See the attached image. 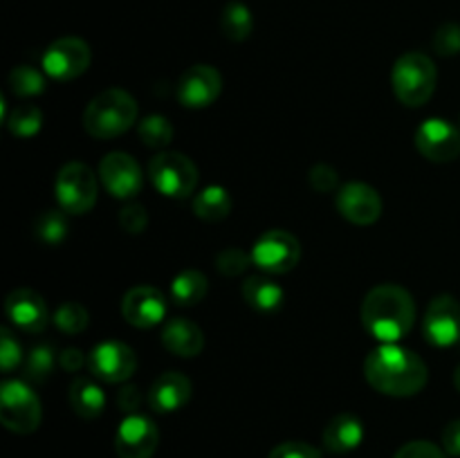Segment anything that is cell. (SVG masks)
<instances>
[{"label": "cell", "mask_w": 460, "mask_h": 458, "mask_svg": "<svg viewBox=\"0 0 460 458\" xmlns=\"http://www.w3.org/2000/svg\"><path fill=\"white\" fill-rule=\"evenodd\" d=\"M153 187L169 198H189L198 184V166L184 153L162 151L148 162Z\"/></svg>", "instance_id": "obj_5"}, {"label": "cell", "mask_w": 460, "mask_h": 458, "mask_svg": "<svg viewBox=\"0 0 460 458\" xmlns=\"http://www.w3.org/2000/svg\"><path fill=\"white\" fill-rule=\"evenodd\" d=\"M416 148L431 162H452L460 155V130L447 119H427L416 130Z\"/></svg>", "instance_id": "obj_13"}, {"label": "cell", "mask_w": 460, "mask_h": 458, "mask_svg": "<svg viewBox=\"0 0 460 458\" xmlns=\"http://www.w3.org/2000/svg\"><path fill=\"white\" fill-rule=\"evenodd\" d=\"M337 211L353 225H373L382 216V198L364 182H349L337 191Z\"/></svg>", "instance_id": "obj_16"}, {"label": "cell", "mask_w": 460, "mask_h": 458, "mask_svg": "<svg viewBox=\"0 0 460 458\" xmlns=\"http://www.w3.org/2000/svg\"><path fill=\"white\" fill-rule=\"evenodd\" d=\"M139 142L148 148H164L173 139V124L164 115H148L137 126Z\"/></svg>", "instance_id": "obj_27"}, {"label": "cell", "mask_w": 460, "mask_h": 458, "mask_svg": "<svg viewBox=\"0 0 460 458\" xmlns=\"http://www.w3.org/2000/svg\"><path fill=\"white\" fill-rule=\"evenodd\" d=\"M160 443L155 422L139 413H130L121 420L115 436V449L119 458H151Z\"/></svg>", "instance_id": "obj_11"}, {"label": "cell", "mask_w": 460, "mask_h": 458, "mask_svg": "<svg viewBox=\"0 0 460 458\" xmlns=\"http://www.w3.org/2000/svg\"><path fill=\"white\" fill-rule=\"evenodd\" d=\"M243 299L261 313H274L283 304V287L268 277H250L243 283Z\"/></svg>", "instance_id": "obj_23"}, {"label": "cell", "mask_w": 460, "mask_h": 458, "mask_svg": "<svg viewBox=\"0 0 460 458\" xmlns=\"http://www.w3.org/2000/svg\"><path fill=\"white\" fill-rule=\"evenodd\" d=\"M425 337L429 344L452 346L460 339V304L452 295L436 296L425 314Z\"/></svg>", "instance_id": "obj_14"}, {"label": "cell", "mask_w": 460, "mask_h": 458, "mask_svg": "<svg viewBox=\"0 0 460 458\" xmlns=\"http://www.w3.org/2000/svg\"><path fill=\"white\" fill-rule=\"evenodd\" d=\"M162 344L178 357H196L205 348V335L200 326L184 317L169 319L162 328Z\"/></svg>", "instance_id": "obj_20"}, {"label": "cell", "mask_w": 460, "mask_h": 458, "mask_svg": "<svg viewBox=\"0 0 460 458\" xmlns=\"http://www.w3.org/2000/svg\"><path fill=\"white\" fill-rule=\"evenodd\" d=\"M436 66L427 54L407 52L395 61L391 72V84L394 92L404 106H422L431 99L436 90Z\"/></svg>", "instance_id": "obj_4"}, {"label": "cell", "mask_w": 460, "mask_h": 458, "mask_svg": "<svg viewBox=\"0 0 460 458\" xmlns=\"http://www.w3.org/2000/svg\"><path fill=\"white\" fill-rule=\"evenodd\" d=\"M121 314L135 328H153L164 319L166 299L151 286L130 287L121 301Z\"/></svg>", "instance_id": "obj_18"}, {"label": "cell", "mask_w": 460, "mask_h": 458, "mask_svg": "<svg viewBox=\"0 0 460 458\" xmlns=\"http://www.w3.org/2000/svg\"><path fill=\"white\" fill-rule=\"evenodd\" d=\"M364 375L380 393L409 398L425 389L429 373L418 353L398 344H382L367 357Z\"/></svg>", "instance_id": "obj_1"}, {"label": "cell", "mask_w": 460, "mask_h": 458, "mask_svg": "<svg viewBox=\"0 0 460 458\" xmlns=\"http://www.w3.org/2000/svg\"><path fill=\"white\" fill-rule=\"evenodd\" d=\"M191 398V382L178 371H166L153 382L148 391V404L157 413H173Z\"/></svg>", "instance_id": "obj_19"}, {"label": "cell", "mask_w": 460, "mask_h": 458, "mask_svg": "<svg viewBox=\"0 0 460 458\" xmlns=\"http://www.w3.org/2000/svg\"><path fill=\"white\" fill-rule=\"evenodd\" d=\"M252 263V254L238 250V247H227V250L220 251L216 256V268L223 277H238L247 269V265Z\"/></svg>", "instance_id": "obj_33"}, {"label": "cell", "mask_w": 460, "mask_h": 458, "mask_svg": "<svg viewBox=\"0 0 460 458\" xmlns=\"http://www.w3.org/2000/svg\"><path fill=\"white\" fill-rule=\"evenodd\" d=\"M137 119V101L121 88L99 92L84 110V128L97 139H111L126 133Z\"/></svg>", "instance_id": "obj_3"}, {"label": "cell", "mask_w": 460, "mask_h": 458, "mask_svg": "<svg viewBox=\"0 0 460 458\" xmlns=\"http://www.w3.org/2000/svg\"><path fill=\"white\" fill-rule=\"evenodd\" d=\"M323 447L331 454H349L364 440V425L353 413H340L323 429Z\"/></svg>", "instance_id": "obj_21"}, {"label": "cell", "mask_w": 460, "mask_h": 458, "mask_svg": "<svg viewBox=\"0 0 460 458\" xmlns=\"http://www.w3.org/2000/svg\"><path fill=\"white\" fill-rule=\"evenodd\" d=\"M220 30L234 43H241L254 30V16H252L250 7L238 0H232V3L225 4L223 13H220Z\"/></svg>", "instance_id": "obj_25"}, {"label": "cell", "mask_w": 460, "mask_h": 458, "mask_svg": "<svg viewBox=\"0 0 460 458\" xmlns=\"http://www.w3.org/2000/svg\"><path fill=\"white\" fill-rule=\"evenodd\" d=\"M443 447L449 456H460V420H452L443 429Z\"/></svg>", "instance_id": "obj_40"}, {"label": "cell", "mask_w": 460, "mask_h": 458, "mask_svg": "<svg viewBox=\"0 0 460 458\" xmlns=\"http://www.w3.org/2000/svg\"><path fill=\"white\" fill-rule=\"evenodd\" d=\"M88 368L97 380L108 384L126 382L137 368V355L121 341H103L90 350Z\"/></svg>", "instance_id": "obj_10"}, {"label": "cell", "mask_w": 460, "mask_h": 458, "mask_svg": "<svg viewBox=\"0 0 460 458\" xmlns=\"http://www.w3.org/2000/svg\"><path fill=\"white\" fill-rule=\"evenodd\" d=\"M252 263L268 274H286L296 268L301 259V245L290 232L270 229L252 247Z\"/></svg>", "instance_id": "obj_8"}, {"label": "cell", "mask_w": 460, "mask_h": 458, "mask_svg": "<svg viewBox=\"0 0 460 458\" xmlns=\"http://www.w3.org/2000/svg\"><path fill=\"white\" fill-rule=\"evenodd\" d=\"M139 402H142V395H139L137 386H124V389L119 391V395H117V404H119V409H124V411H135V409L139 407Z\"/></svg>", "instance_id": "obj_41"}, {"label": "cell", "mask_w": 460, "mask_h": 458, "mask_svg": "<svg viewBox=\"0 0 460 458\" xmlns=\"http://www.w3.org/2000/svg\"><path fill=\"white\" fill-rule=\"evenodd\" d=\"M85 364L84 353L79 348H67L61 355V368L67 373H76Z\"/></svg>", "instance_id": "obj_42"}, {"label": "cell", "mask_w": 460, "mask_h": 458, "mask_svg": "<svg viewBox=\"0 0 460 458\" xmlns=\"http://www.w3.org/2000/svg\"><path fill=\"white\" fill-rule=\"evenodd\" d=\"M9 85H12L13 94L34 97V94H40L45 90V79L36 67L18 66L13 67L12 75H9Z\"/></svg>", "instance_id": "obj_30"}, {"label": "cell", "mask_w": 460, "mask_h": 458, "mask_svg": "<svg viewBox=\"0 0 460 458\" xmlns=\"http://www.w3.org/2000/svg\"><path fill=\"white\" fill-rule=\"evenodd\" d=\"M395 458H445V452L436 447L434 443H427V440H413V443L400 447Z\"/></svg>", "instance_id": "obj_38"}, {"label": "cell", "mask_w": 460, "mask_h": 458, "mask_svg": "<svg viewBox=\"0 0 460 458\" xmlns=\"http://www.w3.org/2000/svg\"><path fill=\"white\" fill-rule=\"evenodd\" d=\"M207 277L198 269H184L171 283V296L178 305H196L207 295Z\"/></svg>", "instance_id": "obj_26"}, {"label": "cell", "mask_w": 460, "mask_h": 458, "mask_svg": "<svg viewBox=\"0 0 460 458\" xmlns=\"http://www.w3.org/2000/svg\"><path fill=\"white\" fill-rule=\"evenodd\" d=\"M54 366V350L49 344H39L31 348L25 362V375L31 382H43L52 373Z\"/></svg>", "instance_id": "obj_32"}, {"label": "cell", "mask_w": 460, "mask_h": 458, "mask_svg": "<svg viewBox=\"0 0 460 458\" xmlns=\"http://www.w3.org/2000/svg\"><path fill=\"white\" fill-rule=\"evenodd\" d=\"M454 384H456V389L460 391V366L456 368V375H454Z\"/></svg>", "instance_id": "obj_43"}, {"label": "cell", "mask_w": 460, "mask_h": 458, "mask_svg": "<svg viewBox=\"0 0 460 458\" xmlns=\"http://www.w3.org/2000/svg\"><path fill=\"white\" fill-rule=\"evenodd\" d=\"M90 48L85 40L76 36H66L58 39L45 49L43 54V70L45 75L57 81H72L84 75L90 66Z\"/></svg>", "instance_id": "obj_9"}, {"label": "cell", "mask_w": 460, "mask_h": 458, "mask_svg": "<svg viewBox=\"0 0 460 458\" xmlns=\"http://www.w3.org/2000/svg\"><path fill=\"white\" fill-rule=\"evenodd\" d=\"M308 180H310V187L319 193L335 191L337 182H340V178H337V171L328 164L313 166V169H310Z\"/></svg>", "instance_id": "obj_36"}, {"label": "cell", "mask_w": 460, "mask_h": 458, "mask_svg": "<svg viewBox=\"0 0 460 458\" xmlns=\"http://www.w3.org/2000/svg\"><path fill=\"white\" fill-rule=\"evenodd\" d=\"M34 233L48 245H57L66 238L67 220L61 211H43L34 223Z\"/></svg>", "instance_id": "obj_29"}, {"label": "cell", "mask_w": 460, "mask_h": 458, "mask_svg": "<svg viewBox=\"0 0 460 458\" xmlns=\"http://www.w3.org/2000/svg\"><path fill=\"white\" fill-rule=\"evenodd\" d=\"M119 225L124 232L128 233H142L148 225L146 209L142 205H128L121 209L119 214Z\"/></svg>", "instance_id": "obj_37"}, {"label": "cell", "mask_w": 460, "mask_h": 458, "mask_svg": "<svg viewBox=\"0 0 460 458\" xmlns=\"http://www.w3.org/2000/svg\"><path fill=\"white\" fill-rule=\"evenodd\" d=\"M232 211V196L225 187H207L193 200V214L205 223H220Z\"/></svg>", "instance_id": "obj_24"}, {"label": "cell", "mask_w": 460, "mask_h": 458, "mask_svg": "<svg viewBox=\"0 0 460 458\" xmlns=\"http://www.w3.org/2000/svg\"><path fill=\"white\" fill-rule=\"evenodd\" d=\"M223 76L211 66H193L178 81V99L187 108H207L220 97Z\"/></svg>", "instance_id": "obj_15"}, {"label": "cell", "mask_w": 460, "mask_h": 458, "mask_svg": "<svg viewBox=\"0 0 460 458\" xmlns=\"http://www.w3.org/2000/svg\"><path fill=\"white\" fill-rule=\"evenodd\" d=\"M88 319L90 317L85 313V308L81 304H76V301H66L54 313V323L58 326V330L67 332V335H76V332L85 330Z\"/></svg>", "instance_id": "obj_31"}, {"label": "cell", "mask_w": 460, "mask_h": 458, "mask_svg": "<svg viewBox=\"0 0 460 458\" xmlns=\"http://www.w3.org/2000/svg\"><path fill=\"white\" fill-rule=\"evenodd\" d=\"M40 400L25 382L9 380L0 386V420L13 434H31L40 425Z\"/></svg>", "instance_id": "obj_6"}, {"label": "cell", "mask_w": 460, "mask_h": 458, "mask_svg": "<svg viewBox=\"0 0 460 458\" xmlns=\"http://www.w3.org/2000/svg\"><path fill=\"white\" fill-rule=\"evenodd\" d=\"M4 313L12 319L13 326L30 335L43 332L49 323L48 304L39 292L30 290V287H18V290L9 292V296L4 299Z\"/></svg>", "instance_id": "obj_17"}, {"label": "cell", "mask_w": 460, "mask_h": 458, "mask_svg": "<svg viewBox=\"0 0 460 458\" xmlns=\"http://www.w3.org/2000/svg\"><path fill=\"white\" fill-rule=\"evenodd\" d=\"M70 404L72 411L79 418L93 420L103 413L106 407V395H103L102 386L90 377H76L70 384Z\"/></svg>", "instance_id": "obj_22"}, {"label": "cell", "mask_w": 460, "mask_h": 458, "mask_svg": "<svg viewBox=\"0 0 460 458\" xmlns=\"http://www.w3.org/2000/svg\"><path fill=\"white\" fill-rule=\"evenodd\" d=\"M54 191H57V200L63 211L81 216L93 209L97 202V178L81 162H70L58 171Z\"/></svg>", "instance_id": "obj_7"}, {"label": "cell", "mask_w": 460, "mask_h": 458, "mask_svg": "<svg viewBox=\"0 0 460 458\" xmlns=\"http://www.w3.org/2000/svg\"><path fill=\"white\" fill-rule=\"evenodd\" d=\"M99 178H102L103 187L121 200L135 198L142 191V169H139L137 160L128 153H108L99 164Z\"/></svg>", "instance_id": "obj_12"}, {"label": "cell", "mask_w": 460, "mask_h": 458, "mask_svg": "<svg viewBox=\"0 0 460 458\" xmlns=\"http://www.w3.org/2000/svg\"><path fill=\"white\" fill-rule=\"evenodd\" d=\"M434 49L440 57H454L460 52V25L445 22L434 34Z\"/></svg>", "instance_id": "obj_34"}, {"label": "cell", "mask_w": 460, "mask_h": 458, "mask_svg": "<svg viewBox=\"0 0 460 458\" xmlns=\"http://www.w3.org/2000/svg\"><path fill=\"white\" fill-rule=\"evenodd\" d=\"M40 124H43V112L36 106H31V103L16 106L12 110V115L7 117L9 130L13 135H18V137H34L40 130Z\"/></svg>", "instance_id": "obj_28"}, {"label": "cell", "mask_w": 460, "mask_h": 458, "mask_svg": "<svg viewBox=\"0 0 460 458\" xmlns=\"http://www.w3.org/2000/svg\"><path fill=\"white\" fill-rule=\"evenodd\" d=\"M21 359H22L21 344L13 339L9 328H3V330H0V366H3L4 373H9L13 366H18Z\"/></svg>", "instance_id": "obj_35"}, {"label": "cell", "mask_w": 460, "mask_h": 458, "mask_svg": "<svg viewBox=\"0 0 460 458\" xmlns=\"http://www.w3.org/2000/svg\"><path fill=\"white\" fill-rule=\"evenodd\" d=\"M416 321V304L395 283L373 287L362 304V323L382 344H395L409 335Z\"/></svg>", "instance_id": "obj_2"}, {"label": "cell", "mask_w": 460, "mask_h": 458, "mask_svg": "<svg viewBox=\"0 0 460 458\" xmlns=\"http://www.w3.org/2000/svg\"><path fill=\"white\" fill-rule=\"evenodd\" d=\"M270 458H322V454L308 443H283L270 452Z\"/></svg>", "instance_id": "obj_39"}]
</instances>
